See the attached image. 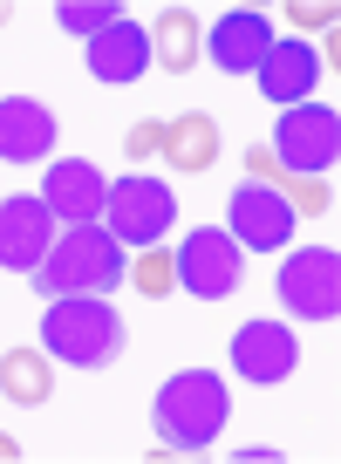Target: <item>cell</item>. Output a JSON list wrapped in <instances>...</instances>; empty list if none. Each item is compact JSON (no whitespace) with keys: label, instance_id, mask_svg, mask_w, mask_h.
Instances as JSON below:
<instances>
[{"label":"cell","instance_id":"obj_1","mask_svg":"<svg viewBox=\"0 0 341 464\" xmlns=\"http://www.w3.org/2000/svg\"><path fill=\"white\" fill-rule=\"evenodd\" d=\"M123 274H130L123 239L96 218V226H69L48 246V260L34 266V287L48 301H62V294H110V287H123Z\"/></svg>","mask_w":341,"mask_h":464},{"label":"cell","instance_id":"obj_2","mask_svg":"<svg viewBox=\"0 0 341 464\" xmlns=\"http://www.w3.org/2000/svg\"><path fill=\"white\" fill-rule=\"evenodd\" d=\"M42 348L69 369H102L123 355V314L110 307V294H62L42 314Z\"/></svg>","mask_w":341,"mask_h":464},{"label":"cell","instance_id":"obj_3","mask_svg":"<svg viewBox=\"0 0 341 464\" xmlns=\"http://www.w3.org/2000/svg\"><path fill=\"white\" fill-rule=\"evenodd\" d=\"M226 417H232V390L219 382V369H178V376H164V390H157V437H164L170 450L219 444Z\"/></svg>","mask_w":341,"mask_h":464},{"label":"cell","instance_id":"obj_4","mask_svg":"<svg viewBox=\"0 0 341 464\" xmlns=\"http://www.w3.org/2000/svg\"><path fill=\"white\" fill-rule=\"evenodd\" d=\"M102 212H110V232L137 253V246H157V239L178 226V191H170L164 178L130 171V178L110 185V205H102Z\"/></svg>","mask_w":341,"mask_h":464},{"label":"cell","instance_id":"obj_5","mask_svg":"<svg viewBox=\"0 0 341 464\" xmlns=\"http://www.w3.org/2000/svg\"><path fill=\"white\" fill-rule=\"evenodd\" d=\"M273 158L294 178H327L341 164V116L327 102H294L280 116V137H273Z\"/></svg>","mask_w":341,"mask_h":464},{"label":"cell","instance_id":"obj_6","mask_svg":"<svg viewBox=\"0 0 341 464\" xmlns=\"http://www.w3.org/2000/svg\"><path fill=\"white\" fill-rule=\"evenodd\" d=\"M280 301L300 321H335L341 314V253L335 246H300L280 266Z\"/></svg>","mask_w":341,"mask_h":464},{"label":"cell","instance_id":"obj_7","mask_svg":"<svg viewBox=\"0 0 341 464\" xmlns=\"http://www.w3.org/2000/svg\"><path fill=\"white\" fill-rule=\"evenodd\" d=\"M170 266H178V287H185V294H199V301H226V294L239 287L246 253L232 246V232L205 226V232H191L185 246L170 253Z\"/></svg>","mask_w":341,"mask_h":464},{"label":"cell","instance_id":"obj_8","mask_svg":"<svg viewBox=\"0 0 341 464\" xmlns=\"http://www.w3.org/2000/svg\"><path fill=\"white\" fill-rule=\"evenodd\" d=\"M294 226H300L294 205H287L280 191H267V185H239V191H232V205H226V232H232V246H239V253L287 246Z\"/></svg>","mask_w":341,"mask_h":464},{"label":"cell","instance_id":"obj_9","mask_svg":"<svg viewBox=\"0 0 341 464\" xmlns=\"http://www.w3.org/2000/svg\"><path fill=\"white\" fill-rule=\"evenodd\" d=\"M48 246H55V212L42 205V191L34 198H0V266L34 274L48 260Z\"/></svg>","mask_w":341,"mask_h":464},{"label":"cell","instance_id":"obj_10","mask_svg":"<svg viewBox=\"0 0 341 464\" xmlns=\"http://www.w3.org/2000/svg\"><path fill=\"white\" fill-rule=\"evenodd\" d=\"M42 205L55 218H69V226H96L102 205H110V178H102L89 158H55L48 178H42Z\"/></svg>","mask_w":341,"mask_h":464},{"label":"cell","instance_id":"obj_11","mask_svg":"<svg viewBox=\"0 0 341 464\" xmlns=\"http://www.w3.org/2000/svg\"><path fill=\"white\" fill-rule=\"evenodd\" d=\"M294 362H300V342H294V328H280V321H246V328L232 334V369H239L246 382H259V390L287 382Z\"/></svg>","mask_w":341,"mask_h":464},{"label":"cell","instance_id":"obj_12","mask_svg":"<svg viewBox=\"0 0 341 464\" xmlns=\"http://www.w3.org/2000/svg\"><path fill=\"white\" fill-rule=\"evenodd\" d=\"M55 110L34 96H0V164H42L55 150Z\"/></svg>","mask_w":341,"mask_h":464},{"label":"cell","instance_id":"obj_13","mask_svg":"<svg viewBox=\"0 0 341 464\" xmlns=\"http://www.w3.org/2000/svg\"><path fill=\"white\" fill-rule=\"evenodd\" d=\"M267 48H273V21L259 14V7H232V14H219V28H212V62L226 75H253L259 62H267Z\"/></svg>","mask_w":341,"mask_h":464},{"label":"cell","instance_id":"obj_14","mask_svg":"<svg viewBox=\"0 0 341 464\" xmlns=\"http://www.w3.org/2000/svg\"><path fill=\"white\" fill-rule=\"evenodd\" d=\"M151 69V28H137V21H110V28L89 42V75L96 82H137V75Z\"/></svg>","mask_w":341,"mask_h":464},{"label":"cell","instance_id":"obj_15","mask_svg":"<svg viewBox=\"0 0 341 464\" xmlns=\"http://www.w3.org/2000/svg\"><path fill=\"white\" fill-rule=\"evenodd\" d=\"M259 89H267V102H307L314 96V82H321V62H314V48L307 42H273L267 48V62H259Z\"/></svg>","mask_w":341,"mask_h":464},{"label":"cell","instance_id":"obj_16","mask_svg":"<svg viewBox=\"0 0 341 464\" xmlns=\"http://www.w3.org/2000/svg\"><path fill=\"white\" fill-rule=\"evenodd\" d=\"M164 164L178 178H199L219 164V123L205 110H185V116H170L164 123Z\"/></svg>","mask_w":341,"mask_h":464},{"label":"cell","instance_id":"obj_17","mask_svg":"<svg viewBox=\"0 0 341 464\" xmlns=\"http://www.w3.org/2000/svg\"><path fill=\"white\" fill-rule=\"evenodd\" d=\"M0 396H15V403H48L55 396V355L48 348H7L0 355Z\"/></svg>","mask_w":341,"mask_h":464},{"label":"cell","instance_id":"obj_18","mask_svg":"<svg viewBox=\"0 0 341 464\" xmlns=\"http://www.w3.org/2000/svg\"><path fill=\"white\" fill-rule=\"evenodd\" d=\"M199 14H185V7H164L151 28V62H164V75H185L191 62H199Z\"/></svg>","mask_w":341,"mask_h":464},{"label":"cell","instance_id":"obj_19","mask_svg":"<svg viewBox=\"0 0 341 464\" xmlns=\"http://www.w3.org/2000/svg\"><path fill=\"white\" fill-rule=\"evenodd\" d=\"M123 280H137V294H151V301L178 294V266H170L164 246H137V253H130V274H123Z\"/></svg>","mask_w":341,"mask_h":464},{"label":"cell","instance_id":"obj_20","mask_svg":"<svg viewBox=\"0 0 341 464\" xmlns=\"http://www.w3.org/2000/svg\"><path fill=\"white\" fill-rule=\"evenodd\" d=\"M55 21H62L69 34H83V42H96L110 21H123V7H110V0H62Z\"/></svg>","mask_w":341,"mask_h":464},{"label":"cell","instance_id":"obj_21","mask_svg":"<svg viewBox=\"0 0 341 464\" xmlns=\"http://www.w3.org/2000/svg\"><path fill=\"white\" fill-rule=\"evenodd\" d=\"M123 150H130L137 164H143V158H157V150H164V123H137V130L123 137Z\"/></svg>","mask_w":341,"mask_h":464},{"label":"cell","instance_id":"obj_22","mask_svg":"<svg viewBox=\"0 0 341 464\" xmlns=\"http://www.w3.org/2000/svg\"><path fill=\"white\" fill-rule=\"evenodd\" d=\"M287 14H294L300 28H335V0H294Z\"/></svg>","mask_w":341,"mask_h":464},{"label":"cell","instance_id":"obj_23","mask_svg":"<svg viewBox=\"0 0 341 464\" xmlns=\"http://www.w3.org/2000/svg\"><path fill=\"white\" fill-rule=\"evenodd\" d=\"M246 171H253V185H273V178H280V158H273L267 144H253L246 150Z\"/></svg>","mask_w":341,"mask_h":464},{"label":"cell","instance_id":"obj_24","mask_svg":"<svg viewBox=\"0 0 341 464\" xmlns=\"http://www.w3.org/2000/svg\"><path fill=\"white\" fill-rule=\"evenodd\" d=\"M7 458H21V444H15L7 430H0V464H7Z\"/></svg>","mask_w":341,"mask_h":464},{"label":"cell","instance_id":"obj_25","mask_svg":"<svg viewBox=\"0 0 341 464\" xmlns=\"http://www.w3.org/2000/svg\"><path fill=\"white\" fill-rule=\"evenodd\" d=\"M0 28H7V7H0Z\"/></svg>","mask_w":341,"mask_h":464}]
</instances>
